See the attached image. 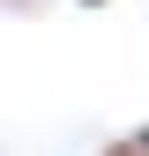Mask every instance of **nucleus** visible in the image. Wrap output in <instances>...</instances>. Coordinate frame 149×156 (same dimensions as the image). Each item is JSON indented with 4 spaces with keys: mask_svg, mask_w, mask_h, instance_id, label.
<instances>
[{
    "mask_svg": "<svg viewBox=\"0 0 149 156\" xmlns=\"http://www.w3.org/2000/svg\"><path fill=\"white\" fill-rule=\"evenodd\" d=\"M134 141H142V149H149V126H142V134H134Z\"/></svg>",
    "mask_w": 149,
    "mask_h": 156,
    "instance_id": "2",
    "label": "nucleus"
},
{
    "mask_svg": "<svg viewBox=\"0 0 149 156\" xmlns=\"http://www.w3.org/2000/svg\"><path fill=\"white\" fill-rule=\"evenodd\" d=\"M112 156H149V149H142V141H119V149H112Z\"/></svg>",
    "mask_w": 149,
    "mask_h": 156,
    "instance_id": "1",
    "label": "nucleus"
}]
</instances>
